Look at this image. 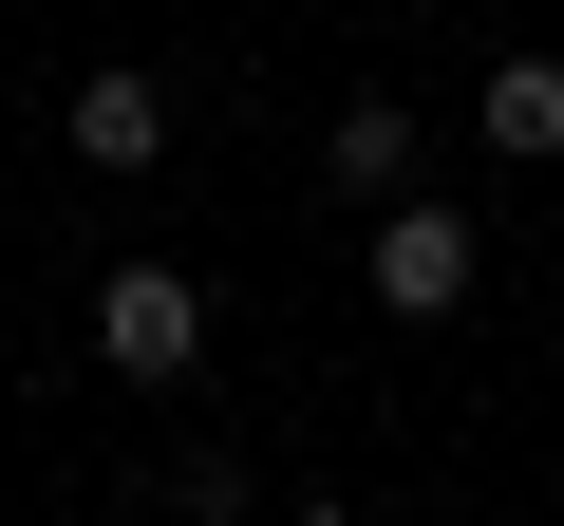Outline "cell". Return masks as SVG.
<instances>
[{
  "instance_id": "cell-1",
  "label": "cell",
  "mask_w": 564,
  "mask_h": 526,
  "mask_svg": "<svg viewBox=\"0 0 564 526\" xmlns=\"http://www.w3.org/2000/svg\"><path fill=\"white\" fill-rule=\"evenodd\" d=\"M358 283H377V320H470V283H489V244L433 207V188H395L377 226H358Z\"/></svg>"
},
{
  "instance_id": "cell-2",
  "label": "cell",
  "mask_w": 564,
  "mask_h": 526,
  "mask_svg": "<svg viewBox=\"0 0 564 526\" xmlns=\"http://www.w3.org/2000/svg\"><path fill=\"white\" fill-rule=\"evenodd\" d=\"M95 358L132 395H188L207 376V283H188V263H113V283H95Z\"/></svg>"
},
{
  "instance_id": "cell-3",
  "label": "cell",
  "mask_w": 564,
  "mask_h": 526,
  "mask_svg": "<svg viewBox=\"0 0 564 526\" xmlns=\"http://www.w3.org/2000/svg\"><path fill=\"white\" fill-rule=\"evenodd\" d=\"M57 132H76V169H170V132H188V113H170V76H132V57H113V76H76V95H57Z\"/></svg>"
},
{
  "instance_id": "cell-4",
  "label": "cell",
  "mask_w": 564,
  "mask_h": 526,
  "mask_svg": "<svg viewBox=\"0 0 564 526\" xmlns=\"http://www.w3.org/2000/svg\"><path fill=\"white\" fill-rule=\"evenodd\" d=\"M414 151H433V113H414V95H339V113H321V188H339V207H395V188H414Z\"/></svg>"
},
{
  "instance_id": "cell-5",
  "label": "cell",
  "mask_w": 564,
  "mask_h": 526,
  "mask_svg": "<svg viewBox=\"0 0 564 526\" xmlns=\"http://www.w3.org/2000/svg\"><path fill=\"white\" fill-rule=\"evenodd\" d=\"M470 132H489L508 169H564V57H489V76H470Z\"/></svg>"
},
{
  "instance_id": "cell-6",
  "label": "cell",
  "mask_w": 564,
  "mask_h": 526,
  "mask_svg": "<svg viewBox=\"0 0 564 526\" xmlns=\"http://www.w3.org/2000/svg\"><path fill=\"white\" fill-rule=\"evenodd\" d=\"M151 489H170V526H245V451H170Z\"/></svg>"
},
{
  "instance_id": "cell-7",
  "label": "cell",
  "mask_w": 564,
  "mask_h": 526,
  "mask_svg": "<svg viewBox=\"0 0 564 526\" xmlns=\"http://www.w3.org/2000/svg\"><path fill=\"white\" fill-rule=\"evenodd\" d=\"M282 526H377V507H282Z\"/></svg>"
}]
</instances>
